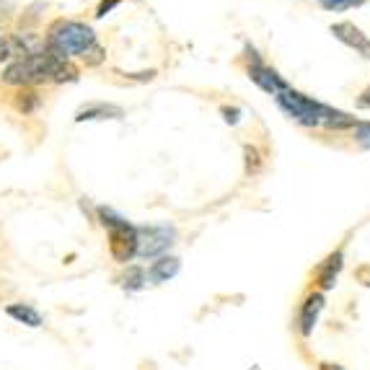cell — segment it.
<instances>
[{"instance_id":"cell-11","label":"cell","mask_w":370,"mask_h":370,"mask_svg":"<svg viewBox=\"0 0 370 370\" xmlns=\"http://www.w3.org/2000/svg\"><path fill=\"white\" fill-rule=\"evenodd\" d=\"M120 285H122V290H127V293H140V290H145L148 267H143V264H127L120 277Z\"/></svg>"},{"instance_id":"cell-17","label":"cell","mask_w":370,"mask_h":370,"mask_svg":"<svg viewBox=\"0 0 370 370\" xmlns=\"http://www.w3.org/2000/svg\"><path fill=\"white\" fill-rule=\"evenodd\" d=\"M321 8L329 10V13H342V10H353L360 8L365 0H316Z\"/></svg>"},{"instance_id":"cell-5","label":"cell","mask_w":370,"mask_h":370,"mask_svg":"<svg viewBox=\"0 0 370 370\" xmlns=\"http://www.w3.org/2000/svg\"><path fill=\"white\" fill-rule=\"evenodd\" d=\"M327 306V295L321 293V290H311L306 298H303L301 308H298V321H295V329H298V334L303 339H308L313 334V329L319 324V316L321 311Z\"/></svg>"},{"instance_id":"cell-12","label":"cell","mask_w":370,"mask_h":370,"mask_svg":"<svg viewBox=\"0 0 370 370\" xmlns=\"http://www.w3.org/2000/svg\"><path fill=\"white\" fill-rule=\"evenodd\" d=\"M6 313H8L10 319H16L18 324H26V327L31 329H39L44 324L42 313L34 306H29V303H10V306H6Z\"/></svg>"},{"instance_id":"cell-18","label":"cell","mask_w":370,"mask_h":370,"mask_svg":"<svg viewBox=\"0 0 370 370\" xmlns=\"http://www.w3.org/2000/svg\"><path fill=\"white\" fill-rule=\"evenodd\" d=\"M353 138L360 148L370 150V122H357L353 127Z\"/></svg>"},{"instance_id":"cell-23","label":"cell","mask_w":370,"mask_h":370,"mask_svg":"<svg viewBox=\"0 0 370 370\" xmlns=\"http://www.w3.org/2000/svg\"><path fill=\"white\" fill-rule=\"evenodd\" d=\"M10 13H13V0H0V21H6Z\"/></svg>"},{"instance_id":"cell-6","label":"cell","mask_w":370,"mask_h":370,"mask_svg":"<svg viewBox=\"0 0 370 370\" xmlns=\"http://www.w3.org/2000/svg\"><path fill=\"white\" fill-rule=\"evenodd\" d=\"M109 254L117 264L127 267L132 259L138 257V225H129L124 231L109 233Z\"/></svg>"},{"instance_id":"cell-25","label":"cell","mask_w":370,"mask_h":370,"mask_svg":"<svg viewBox=\"0 0 370 370\" xmlns=\"http://www.w3.org/2000/svg\"><path fill=\"white\" fill-rule=\"evenodd\" d=\"M127 78H132V80H153L155 70H148V73H127Z\"/></svg>"},{"instance_id":"cell-9","label":"cell","mask_w":370,"mask_h":370,"mask_svg":"<svg viewBox=\"0 0 370 370\" xmlns=\"http://www.w3.org/2000/svg\"><path fill=\"white\" fill-rule=\"evenodd\" d=\"M101 120H124V109L117 104L88 101L76 112V122H101Z\"/></svg>"},{"instance_id":"cell-22","label":"cell","mask_w":370,"mask_h":370,"mask_svg":"<svg viewBox=\"0 0 370 370\" xmlns=\"http://www.w3.org/2000/svg\"><path fill=\"white\" fill-rule=\"evenodd\" d=\"M355 277H357V283H362L365 287H370V264H365V267L357 269V272H355Z\"/></svg>"},{"instance_id":"cell-21","label":"cell","mask_w":370,"mask_h":370,"mask_svg":"<svg viewBox=\"0 0 370 370\" xmlns=\"http://www.w3.org/2000/svg\"><path fill=\"white\" fill-rule=\"evenodd\" d=\"M10 55H13V52H10V39L3 34V31H0V65L8 60Z\"/></svg>"},{"instance_id":"cell-8","label":"cell","mask_w":370,"mask_h":370,"mask_svg":"<svg viewBox=\"0 0 370 370\" xmlns=\"http://www.w3.org/2000/svg\"><path fill=\"white\" fill-rule=\"evenodd\" d=\"M246 73H249L251 83H257V86L269 96H275V94H280L283 88H287V80H285L275 68H269L267 62H251V65H246Z\"/></svg>"},{"instance_id":"cell-19","label":"cell","mask_w":370,"mask_h":370,"mask_svg":"<svg viewBox=\"0 0 370 370\" xmlns=\"http://www.w3.org/2000/svg\"><path fill=\"white\" fill-rule=\"evenodd\" d=\"M220 114H223L225 124H231V127H236L243 117V112L239 109V106H220Z\"/></svg>"},{"instance_id":"cell-16","label":"cell","mask_w":370,"mask_h":370,"mask_svg":"<svg viewBox=\"0 0 370 370\" xmlns=\"http://www.w3.org/2000/svg\"><path fill=\"white\" fill-rule=\"evenodd\" d=\"M243 164H246V173H249V176H257V173L262 171V153H259L257 145L243 148Z\"/></svg>"},{"instance_id":"cell-3","label":"cell","mask_w":370,"mask_h":370,"mask_svg":"<svg viewBox=\"0 0 370 370\" xmlns=\"http://www.w3.org/2000/svg\"><path fill=\"white\" fill-rule=\"evenodd\" d=\"M60 60L62 57L52 55L47 47H39V50H34L31 55L18 57V60H13L10 65H6L0 80L8 83V86H16V88L36 86V83L52 80V73H55V68H57V62Z\"/></svg>"},{"instance_id":"cell-4","label":"cell","mask_w":370,"mask_h":370,"mask_svg":"<svg viewBox=\"0 0 370 370\" xmlns=\"http://www.w3.org/2000/svg\"><path fill=\"white\" fill-rule=\"evenodd\" d=\"M179 241V231L171 223H150L138 225V257L145 262L166 257Z\"/></svg>"},{"instance_id":"cell-26","label":"cell","mask_w":370,"mask_h":370,"mask_svg":"<svg viewBox=\"0 0 370 370\" xmlns=\"http://www.w3.org/2000/svg\"><path fill=\"white\" fill-rule=\"evenodd\" d=\"M319 370H345V368H342L339 362H321Z\"/></svg>"},{"instance_id":"cell-2","label":"cell","mask_w":370,"mask_h":370,"mask_svg":"<svg viewBox=\"0 0 370 370\" xmlns=\"http://www.w3.org/2000/svg\"><path fill=\"white\" fill-rule=\"evenodd\" d=\"M52 55H57L62 60L70 57H83L88 65H99L104 60V50L96 31L91 26L80 24V21H70V18H60L50 26L47 31V44H44Z\"/></svg>"},{"instance_id":"cell-13","label":"cell","mask_w":370,"mask_h":370,"mask_svg":"<svg viewBox=\"0 0 370 370\" xmlns=\"http://www.w3.org/2000/svg\"><path fill=\"white\" fill-rule=\"evenodd\" d=\"M96 220L106 228V231L112 233V231H124V228H129V220L122 213H117L114 207H109V205H99L96 207Z\"/></svg>"},{"instance_id":"cell-7","label":"cell","mask_w":370,"mask_h":370,"mask_svg":"<svg viewBox=\"0 0 370 370\" xmlns=\"http://www.w3.org/2000/svg\"><path fill=\"white\" fill-rule=\"evenodd\" d=\"M329 31L334 34V39H339V42L347 44L350 50L357 52L360 57L370 60V36L362 31L360 26H355L353 21H336V24H332Z\"/></svg>"},{"instance_id":"cell-1","label":"cell","mask_w":370,"mask_h":370,"mask_svg":"<svg viewBox=\"0 0 370 370\" xmlns=\"http://www.w3.org/2000/svg\"><path fill=\"white\" fill-rule=\"evenodd\" d=\"M275 104L283 109V114L287 120L298 122L301 127L316 129V127H327L334 129V132H342V129H353L357 124L355 117H350L342 109H334L329 104L316 101L313 96H306L295 88H283L280 94H275Z\"/></svg>"},{"instance_id":"cell-10","label":"cell","mask_w":370,"mask_h":370,"mask_svg":"<svg viewBox=\"0 0 370 370\" xmlns=\"http://www.w3.org/2000/svg\"><path fill=\"white\" fill-rule=\"evenodd\" d=\"M181 272V259L173 257V254H166V257L155 259L148 264V285H164L169 280Z\"/></svg>"},{"instance_id":"cell-15","label":"cell","mask_w":370,"mask_h":370,"mask_svg":"<svg viewBox=\"0 0 370 370\" xmlns=\"http://www.w3.org/2000/svg\"><path fill=\"white\" fill-rule=\"evenodd\" d=\"M39 96H36V91H31V88H24L21 94L16 96V109L21 114H31L39 109Z\"/></svg>"},{"instance_id":"cell-20","label":"cell","mask_w":370,"mask_h":370,"mask_svg":"<svg viewBox=\"0 0 370 370\" xmlns=\"http://www.w3.org/2000/svg\"><path fill=\"white\" fill-rule=\"evenodd\" d=\"M120 3L122 0H101V3H99V8H96V18H106L114 8H117V6H120Z\"/></svg>"},{"instance_id":"cell-24","label":"cell","mask_w":370,"mask_h":370,"mask_svg":"<svg viewBox=\"0 0 370 370\" xmlns=\"http://www.w3.org/2000/svg\"><path fill=\"white\" fill-rule=\"evenodd\" d=\"M355 104H357V109H370V86L357 96V101Z\"/></svg>"},{"instance_id":"cell-14","label":"cell","mask_w":370,"mask_h":370,"mask_svg":"<svg viewBox=\"0 0 370 370\" xmlns=\"http://www.w3.org/2000/svg\"><path fill=\"white\" fill-rule=\"evenodd\" d=\"M316 269H321V272H329V275H336L339 277V272L345 269V249H336V251H332L324 262H321L319 267Z\"/></svg>"}]
</instances>
